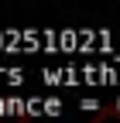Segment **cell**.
Masks as SVG:
<instances>
[]
</instances>
